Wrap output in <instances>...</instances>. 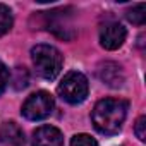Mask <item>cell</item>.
Segmentation results:
<instances>
[{
    "label": "cell",
    "mask_w": 146,
    "mask_h": 146,
    "mask_svg": "<svg viewBox=\"0 0 146 146\" xmlns=\"http://www.w3.org/2000/svg\"><path fill=\"white\" fill-rule=\"evenodd\" d=\"M53 98L50 93L46 91H36L33 95H29L26 98V102L23 103V115L28 120H43L46 119L52 110H53Z\"/></svg>",
    "instance_id": "4"
},
{
    "label": "cell",
    "mask_w": 146,
    "mask_h": 146,
    "mask_svg": "<svg viewBox=\"0 0 146 146\" xmlns=\"http://www.w3.org/2000/svg\"><path fill=\"white\" fill-rule=\"evenodd\" d=\"M125 17H127L129 23L137 24V26H143V24H144V19H146V5H144V4H136V5H132L131 9H127Z\"/></svg>",
    "instance_id": "9"
},
{
    "label": "cell",
    "mask_w": 146,
    "mask_h": 146,
    "mask_svg": "<svg viewBox=\"0 0 146 146\" xmlns=\"http://www.w3.org/2000/svg\"><path fill=\"white\" fill-rule=\"evenodd\" d=\"M70 146H98V143L90 134H76L70 139Z\"/></svg>",
    "instance_id": "12"
},
{
    "label": "cell",
    "mask_w": 146,
    "mask_h": 146,
    "mask_svg": "<svg viewBox=\"0 0 146 146\" xmlns=\"http://www.w3.org/2000/svg\"><path fill=\"white\" fill-rule=\"evenodd\" d=\"M134 132H136V136H137V139L139 141H146V117L144 115H141L137 120H136V124H134Z\"/></svg>",
    "instance_id": "13"
},
{
    "label": "cell",
    "mask_w": 146,
    "mask_h": 146,
    "mask_svg": "<svg viewBox=\"0 0 146 146\" xmlns=\"http://www.w3.org/2000/svg\"><path fill=\"white\" fill-rule=\"evenodd\" d=\"M31 58L40 78L46 81H53L60 74L64 58H62V53L55 46L40 43L31 48Z\"/></svg>",
    "instance_id": "2"
},
{
    "label": "cell",
    "mask_w": 146,
    "mask_h": 146,
    "mask_svg": "<svg viewBox=\"0 0 146 146\" xmlns=\"http://www.w3.org/2000/svg\"><path fill=\"white\" fill-rule=\"evenodd\" d=\"M33 146H64V136L53 125H40L33 132Z\"/></svg>",
    "instance_id": "6"
},
{
    "label": "cell",
    "mask_w": 146,
    "mask_h": 146,
    "mask_svg": "<svg viewBox=\"0 0 146 146\" xmlns=\"http://www.w3.org/2000/svg\"><path fill=\"white\" fill-rule=\"evenodd\" d=\"M127 38L125 28L119 21H107L100 26V45L105 50H117Z\"/></svg>",
    "instance_id": "5"
},
{
    "label": "cell",
    "mask_w": 146,
    "mask_h": 146,
    "mask_svg": "<svg viewBox=\"0 0 146 146\" xmlns=\"http://www.w3.org/2000/svg\"><path fill=\"white\" fill-rule=\"evenodd\" d=\"M129 103L120 98H103L100 100L91 113L95 129L100 134L113 136L122 129V124L127 117Z\"/></svg>",
    "instance_id": "1"
},
{
    "label": "cell",
    "mask_w": 146,
    "mask_h": 146,
    "mask_svg": "<svg viewBox=\"0 0 146 146\" xmlns=\"http://www.w3.org/2000/svg\"><path fill=\"white\" fill-rule=\"evenodd\" d=\"M57 93L64 102H67L70 105L83 103L90 93V84H88L86 76L78 70L67 72L64 79L60 81V84L57 86Z\"/></svg>",
    "instance_id": "3"
},
{
    "label": "cell",
    "mask_w": 146,
    "mask_h": 146,
    "mask_svg": "<svg viewBox=\"0 0 146 146\" xmlns=\"http://www.w3.org/2000/svg\"><path fill=\"white\" fill-rule=\"evenodd\" d=\"M29 83V74L26 67H16L14 69V76H12V86L16 90H24Z\"/></svg>",
    "instance_id": "11"
},
{
    "label": "cell",
    "mask_w": 146,
    "mask_h": 146,
    "mask_svg": "<svg viewBox=\"0 0 146 146\" xmlns=\"http://www.w3.org/2000/svg\"><path fill=\"white\" fill-rule=\"evenodd\" d=\"M9 81H11L9 69H7V65H5L4 62H0V95L5 91V88H7Z\"/></svg>",
    "instance_id": "14"
},
{
    "label": "cell",
    "mask_w": 146,
    "mask_h": 146,
    "mask_svg": "<svg viewBox=\"0 0 146 146\" xmlns=\"http://www.w3.org/2000/svg\"><path fill=\"white\" fill-rule=\"evenodd\" d=\"M0 143L4 146H24L26 139L23 129L14 120L4 122L0 127Z\"/></svg>",
    "instance_id": "7"
},
{
    "label": "cell",
    "mask_w": 146,
    "mask_h": 146,
    "mask_svg": "<svg viewBox=\"0 0 146 146\" xmlns=\"http://www.w3.org/2000/svg\"><path fill=\"white\" fill-rule=\"evenodd\" d=\"M98 76L105 84H108L112 88H119L124 83L122 67L119 64H115V62H103L100 65V69H98Z\"/></svg>",
    "instance_id": "8"
},
{
    "label": "cell",
    "mask_w": 146,
    "mask_h": 146,
    "mask_svg": "<svg viewBox=\"0 0 146 146\" xmlns=\"http://www.w3.org/2000/svg\"><path fill=\"white\" fill-rule=\"evenodd\" d=\"M12 24H14V19H12L11 9L5 4H0V36H4L5 33H9Z\"/></svg>",
    "instance_id": "10"
}]
</instances>
